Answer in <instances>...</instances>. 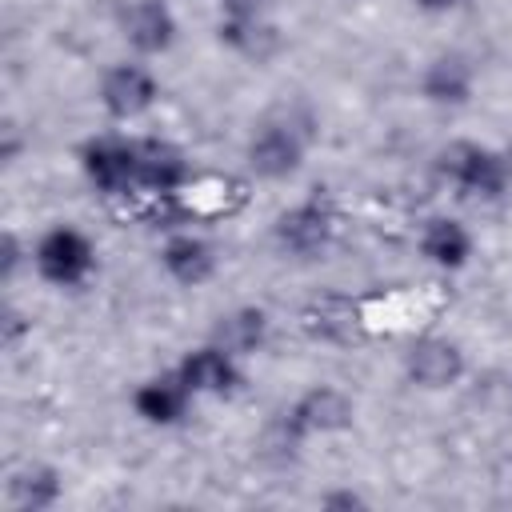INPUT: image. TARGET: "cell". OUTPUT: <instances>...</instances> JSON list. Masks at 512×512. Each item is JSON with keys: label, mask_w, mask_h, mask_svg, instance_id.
<instances>
[{"label": "cell", "mask_w": 512, "mask_h": 512, "mask_svg": "<svg viewBox=\"0 0 512 512\" xmlns=\"http://www.w3.org/2000/svg\"><path fill=\"white\" fill-rule=\"evenodd\" d=\"M80 176L88 180L92 192L104 200H132L136 196V136L124 132H100L88 136L76 148Z\"/></svg>", "instance_id": "8992f818"}, {"label": "cell", "mask_w": 512, "mask_h": 512, "mask_svg": "<svg viewBox=\"0 0 512 512\" xmlns=\"http://www.w3.org/2000/svg\"><path fill=\"white\" fill-rule=\"evenodd\" d=\"M116 32L128 56L160 60L180 40V16L168 0H120L116 4Z\"/></svg>", "instance_id": "52a82bcc"}, {"label": "cell", "mask_w": 512, "mask_h": 512, "mask_svg": "<svg viewBox=\"0 0 512 512\" xmlns=\"http://www.w3.org/2000/svg\"><path fill=\"white\" fill-rule=\"evenodd\" d=\"M180 380L192 388L196 400H232L240 388H244V360L236 352H228L224 344L216 340H204L196 348H188L176 364Z\"/></svg>", "instance_id": "30bf717a"}, {"label": "cell", "mask_w": 512, "mask_h": 512, "mask_svg": "<svg viewBox=\"0 0 512 512\" xmlns=\"http://www.w3.org/2000/svg\"><path fill=\"white\" fill-rule=\"evenodd\" d=\"M268 16H272V0H216V24H252Z\"/></svg>", "instance_id": "ffe728a7"}, {"label": "cell", "mask_w": 512, "mask_h": 512, "mask_svg": "<svg viewBox=\"0 0 512 512\" xmlns=\"http://www.w3.org/2000/svg\"><path fill=\"white\" fill-rule=\"evenodd\" d=\"M156 264L160 272L176 284V288H204L212 284V276L220 272V252L216 244L204 236V232H192V228H172L160 248H156Z\"/></svg>", "instance_id": "8fae6325"}, {"label": "cell", "mask_w": 512, "mask_h": 512, "mask_svg": "<svg viewBox=\"0 0 512 512\" xmlns=\"http://www.w3.org/2000/svg\"><path fill=\"white\" fill-rule=\"evenodd\" d=\"M20 320H24V316H20L16 308H8V312H4V344H8V348H16L20 332H28V328H32V324H20Z\"/></svg>", "instance_id": "7402d4cb"}, {"label": "cell", "mask_w": 512, "mask_h": 512, "mask_svg": "<svg viewBox=\"0 0 512 512\" xmlns=\"http://www.w3.org/2000/svg\"><path fill=\"white\" fill-rule=\"evenodd\" d=\"M416 252L436 272H464L472 264V256H476V236H472V228L464 220H456L448 212H432L416 228Z\"/></svg>", "instance_id": "9a60e30c"}, {"label": "cell", "mask_w": 512, "mask_h": 512, "mask_svg": "<svg viewBox=\"0 0 512 512\" xmlns=\"http://www.w3.org/2000/svg\"><path fill=\"white\" fill-rule=\"evenodd\" d=\"M300 328L304 336L312 340H324V344H348L360 336L364 320H360V304L344 292H324L316 300L304 304L300 312Z\"/></svg>", "instance_id": "e0dca14e"}, {"label": "cell", "mask_w": 512, "mask_h": 512, "mask_svg": "<svg viewBox=\"0 0 512 512\" xmlns=\"http://www.w3.org/2000/svg\"><path fill=\"white\" fill-rule=\"evenodd\" d=\"M312 124L300 120L296 112H268L252 124L248 140H244V164L256 180L264 184H284L292 176H300V168L308 164L312 152Z\"/></svg>", "instance_id": "7a4b0ae2"}, {"label": "cell", "mask_w": 512, "mask_h": 512, "mask_svg": "<svg viewBox=\"0 0 512 512\" xmlns=\"http://www.w3.org/2000/svg\"><path fill=\"white\" fill-rule=\"evenodd\" d=\"M408 4L424 16H452V12H464L472 0H408Z\"/></svg>", "instance_id": "44dd1931"}, {"label": "cell", "mask_w": 512, "mask_h": 512, "mask_svg": "<svg viewBox=\"0 0 512 512\" xmlns=\"http://www.w3.org/2000/svg\"><path fill=\"white\" fill-rule=\"evenodd\" d=\"M32 272L56 292H80L100 272V248L80 224L56 220L32 240Z\"/></svg>", "instance_id": "277c9868"}, {"label": "cell", "mask_w": 512, "mask_h": 512, "mask_svg": "<svg viewBox=\"0 0 512 512\" xmlns=\"http://www.w3.org/2000/svg\"><path fill=\"white\" fill-rule=\"evenodd\" d=\"M64 500V476L44 460H20L4 476L8 512H52Z\"/></svg>", "instance_id": "2e32d148"}, {"label": "cell", "mask_w": 512, "mask_h": 512, "mask_svg": "<svg viewBox=\"0 0 512 512\" xmlns=\"http://www.w3.org/2000/svg\"><path fill=\"white\" fill-rule=\"evenodd\" d=\"M128 404H132L136 420H144L148 428H176V424H184V420L192 416L196 396H192V388L180 380L176 368H164V372L144 376V380L132 388Z\"/></svg>", "instance_id": "5bb4252c"}, {"label": "cell", "mask_w": 512, "mask_h": 512, "mask_svg": "<svg viewBox=\"0 0 512 512\" xmlns=\"http://www.w3.org/2000/svg\"><path fill=\"white\" fill-rule=\"evenodd\" d=\"M340 236V204L328 188H312L308 196L292 200L272 220V244L284 260L316 264L332 252Z\"/></svg>", "instance_id": "3957f363"}, {"label": "cell", "mask_w": 512, "mask_h": 512, "mask_svg": "<svg viewBox=\"0 0 512 512\" xmlns=\"http://www.w3.org/2000/svg\"><path fill=\"white\" fill-rule=\"evenodd\" d=\"M96 104L112 124H136L160 104V76L152 60H112L96 80Z\"/></svg>", "instance_id": "5b68a950"}, {"label": "cell", "mask_w": 512, "mask_h": 512, "mask_svg": "<svg viewBox=\"0 0 512 512\" xmlns=\"http://www.w3.org/2000/svg\"><path fill=\"white\" fill-rule=\"evenodd\" d=\"M268 336H272L268 312L256 308V304H240V308H232V312H220V320H216V328H212L208 340H216V344H224L228 352H236L240 360H248V356H256V352H264Z\"/></svg>", "instance_id": "ac0fdd59"}, {"label": "cell", "mask_w": 512, "mask_h": 512, "mask_svg": "<svg viewBox=\"0 0 512 512\" xmlns=\"http://www.w3.org/2000/svg\"><path fill=\"white\" fill-rule=\"evenodd\" d=\"M364 504V496H356V492H328L324 496V508H360Z\"/></svg>", "instance_id": "603a6c76"}, {"label": "cell", "mask_w": 512, "mask_h": 512, "mask_svg": "<svg viewBox=\"0 0 512 512\" xmlns=\"http://www.w3.org/2000/svg\"><path fill=\"white\" fill-rule=\"evenodd\" d=\"M436 176L460 196L476 204H496L512 192V152L488 140H448L436 152Z\"/></svg>", "instance_id": "6da1fadb"}, {"label": "cell", "mask_w": 512, "mask_h": 512, "mask_svg": "<svg viewBox=\"0 0 512 512\" xmlns=\"http://www.w3.org/2000/svg\"><path fill=\"white\" fill-rule=\"evenodd\" d=\"M192 184V160L164 136H136V196L180 200Z\"/></svg>", "instance_id": "ba28073f"}, {"label": "cell", "mask_w": 512, "mask_h": 512, "mask_svg": "<svg viewBox=\"0 0 512 512\" xmlns=\"http://www.w3.org/2000/svg\"><path fill=\"white\" fill-rule=\"evenodd\" d=\"M352 420H356V400L336 384H312L284 408V432L292 440L336 436L352 428Z\"/></svg>", "instance_id": "9c48e42d"}, {"label": "cell", "mask_w": 512, "mask_h": 512, "mask_svg": "<svg viewBox=\"0 0 512 512\" xmlns=\"http://www.w3.org/2000/svg\"><path fill=\"white\" fill-rule=\"evenodd\" d=\"M476 80H480L476 60L460 48H444V52L424 60L416 84L432 108H468L476 96Z\"/></svg>", "instance_id": "4fadbf2b"}, {"label": "cell", "mask_w": 512, "mask_h": 512, "mask_svg": "<svg viewBox=\"0 0 512 512\" xmlns=\"http://www.w3.org/2000/svg\"><path fill=\"white\" fill-rule=\"evenodd\" d=\"M464 372H468V356L448 336H436V332L416 336L404 352V376L424 392H448L464 380Z\"/></svg>", "instance_id": "7c38bea8"}, {"label": "cell", "mask_w": 512, "mask_h": 512, "mask_svg": "<svg viewBox=\"0 0 512 512\" xmlns=\"http://www.w3.org/2000/svg\"><path fill=\"white\" fill-rule=\"evenodd\" d=\"M32 268V244H24L12 228H4L0 232V280L8 284V280H16V272L20 268Z\"/></svg>", "instance_id": "d6986e66"}]
</instances>
